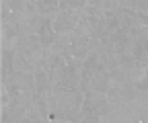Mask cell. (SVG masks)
<instances>
[{"label":"cell","mask_w":148,"mask_h":123,"mask_svg":"<svg viewBox=\"0 0 148 123\" xmlns=\"http://www.w3.org/2000/svg\"><path fill=\"white\" fill-rule=\"evenodd\" d=\"M51 27H53L56 33H70V31L76 29V21L72 19V14L68 10H60V14L53 19Z\"/></svg>","instance_id":"obj_1"}]
</instances>
